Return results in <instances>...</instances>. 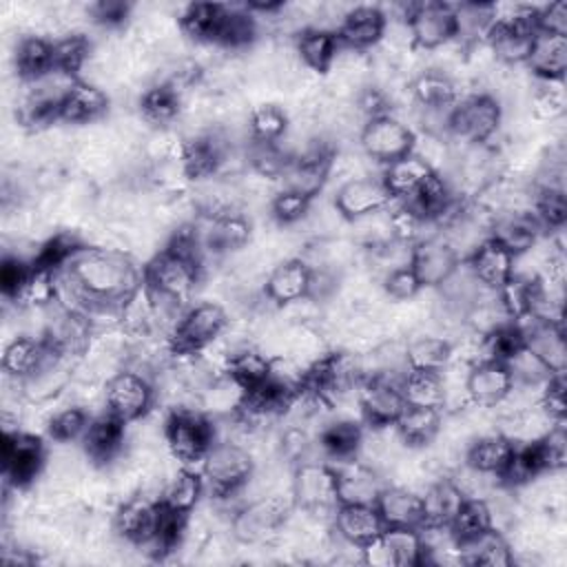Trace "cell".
Instances as JSON below:
<instances>
[{
  "label": "cell",
  "instance_id": "cell-1",
  "mask_svg": "<svg viewBox=\"0 0 567 567\" xmlns=\"http://www.w3.org/2000/svg\"><path fill=\"white\" fill-rule=\"evenodd\" d=\"M80 288L86 306L93 301L124 303L140 286V272L128 252L82 246L62 266ZM84 312V310H82Z\"/></svg>",
  "mask_w": 567,
  "mask_h": 567
},
{
  "label": "cell",
  "instance_id": "cell-2",
  "mask_svg": "<svg viewBox=\"0 0 567 567\" xmlns=\"http://www.w3.org/2000/svg\"><path fill=\"white\" fill-rule=\"evenodd\" d=\"M290 492L295 498V507L303 509L321 520H330L339 505L337 489V472L328 461H301L292 467Z\"/></svg>",
  "mask_w": 567,
  "mask_h": 567
},
{
  "label": "cell",
  "instance_id": "cell-3",
  "mask_svg": "<svg viewBox=\"0 0 567 567\" xmlns=\"http://www.w3.org/2000/svg\"><path fill=\"white\" fill-rule=\"evenodd\" d=\"M503 124L501 104L487 93L461 95L450 113L447 140L461 144H487Z\"/></svg>",
  "mask_w": 567,
  "mask_h": 567
},
{
  "label": "cell",
  "instance_id": "cell-4",
  "mask_svg": "<svg viewBox=\"0 0 567 567\" xmlns=\"http://www.w3.org/2000/svg\"><path fill=\"white\" fill-rule=\"evenodd\" d=\"M202 478L215 498L230 496L239 489L255 470V458L248 447L233 441H215L202 458Z\"/></svg>",
  "mask_w": 567,
  "mask_h": 567
},
{
  "label": "cell",
  "instance_id": "cell-5",
  "mask_svg": "<svg viewBox=\"0 0 567 567\" xmlns=\"http://www.w3.org/2000/svg\"><path fill=\"white\" fill-rule=\"evenodd\" d=\"M166 450L184 467L202 463L208 447L215 443V425L199 410H173L166 419Z\"/></svg>",
  "mask_w": 567,
  "mask_h": 567
},
{
  "label": "cell",
  "instance_id": "cell-6",
  "mask_svg": "<svg viewBox=\"0 0 567 567\" xmlns=\"http://www.w3.org/2000/svg\"><path fill=\"white\" fill-rule=\"evenodd\" d=\"M202 277L204 272L195 261L168 248H162L157 255H153L142 272L144 286L148 290L171 297L184 306L195 295L197 286L202 284Z\"/></svg>",
  "mask_w": 567,
  "mask_h": 567
},
{
  "label": "cell",
  "instance_id": "cell-7",
  "mask_svg": "<svg viewBox=\"0 0 567 567\" xmlns=\"http://www.w3.org/2000/svg\"><path fill=\"white\" fill-rule=\"evenodd\" d=\"M228 321V310L219 301L208 299L188 306L171 334L173 354H195L204 350L221 337Z\"/></svg>",
  "mask_w": 567,
  "mask_h": 567
},
{
  "label": "cell",
  "instance_id": "cell-8",
  "mask_svg": "<svg viewBox=\"0 0 567 567\" xmlns=\"http://www.w3.org/2000/svg\"><path fill=\"white\" fill-rule=\"evenodd\" d=\"M153 403H155L153 381L140 370L122 368L104 383L102 405L106 412L122 419L124 423L137 421L140 416L151 412Z\"/></svg>",
  "mask_w": 567,
  "mask_h": 567
},
{
  "label": "cell",
  "instance_id": "cell-9",
  "mask_svg": "<svg viewBox=\"0 0 567 567\" xmlns=\"http://www.w3.org/2000/svg\"><path fill=\"white\" fill-rule=\"evenodd\" d=\"M361 563L372 567H414L425 563L419 527H385V532L361 547Z\"/></svg>",
  "mask_w": 567,
  "mask_h": 567
},
{
  "label": "cell",
  "instance_id": "cell-10",
  "mask_svg": "<svg viewBox=\"0 0 567 567\" xmlns=\"http://www.w3.org/2000/svg\"><path fill=\"white\" fill-rule=\"evenodd\" d=\"M47 465V450L38 434L27 430L4 432L2 443V472L7 485L16 489L31 485Z\"/></svg>",
  "mask_w": 567,
  "mask_h": 567
},
{
  "label": "cell",
  "instance_id": "cell-11",
  "mask_svg": "<svg viewBox=\"0 0 567 567\" xmlns=\"http://www.w3.org/2000/svg\"><path fill=\"white\" fill-rule=\"evenodd\" d=\"M414 131L396 115H379L363 124L359 148L379 166L394 162L412 151Z\"/></svg>",
  "mask_w": 567,
  "mask_h": 567
},
{
  "label": "cell",
  "instance_id": "cell-12",
  "mask_svg": "<svg viewBox=\"0 0 567 567\" xmlns=\"http://www.w3.org/2000/svg\"><path fill=\"white\" fill-rule=\"evenodd\" d=\"M80 445L91 463L95 465H113L120 456L126 454V423L111 412L102 410L93 414Z\"/></svg>",
  "mask_w": 567,
  "mask_h": 567
},
{
  "label": "cell",
  "instance_id": "cell-13",
  "mask_svg": "<svg viewBox=\"0 0 567 567\" xmlns=\"http://www.w3.org/2000/svg\"><path fill=\"white\" fill-rule=\"evenodd\" d=\"M414 47L419 51H432L456 35L454 4L445 2H412L408 18Z\"/></svg>",
  "mask_w": 567,
  "mask_h": 567
},
{
  "label": "cell",
  "instance_id": "cell-14",
  "mask_svg": "<svg viewBox=\"0 0 567 567\" xmlns=\"http://www.w3.org/2000/svg\"><path fill=\"white\" fill-rule=\"evenodd\" d=\"M162 505L157 498L146 494H133L113 514V532L131 545H142L153 538L159 523Z\"/></svg>",
  "mask_w": 567,
  "mask_h": 567
},
{
  "label": "cell",
  "instance_id": "cell-15",
  "mask_svg": "<svg viewBox=\"0 0 567 567\" xmlns=\"http://www.w3.org/2000/svg\"><path fill=\"white\" fill-rule=\"evenodd\" d=\"M332 199L339 206V210L346 215L348 221L370 215V213H377V210H385L394 202L379 175L357 177V179H350V182L337 186Z\"/></svg>",
  "mask_w": 567,
  "mask_h": 567
},
{
  "label": "cell",
  "instance_id": "cell-16",
  "mask_svg": "<svg viewBox=\"0 0 567 567\" xmlns=\"http://www.w3.org/2000/svg\"><path fill=\"white\" fill-rule=\"evenodd\" d=\"M361 414L365 425H392L405 408L401 379L370 377L361 383Z\"/></svg>",
  "mask_w": 567,
  "mask_h": 567
},
{
  "label": "cell",
  "instance_id": "cell-17",
  "mask_svg": "<svg viewBox=\"0 0 567 567\" xmlns=\"http://www.w3.org/2000/svg\"><path fill=\"white\" fill-rule=\"evenodd\" d=\"M523 346H527L554 374L565 372L567 368V346H565V330L558 323L536 321L532 317L514 319Z\"/></svg>",
  "mask_w": 567,
  "mask_h": 567
},
{
  "label": "cell",
  "instance_id": "cell-18",
  "mask_svg": "<svg viewBox=\"0 0 567 567\" xmlns=\"http://www.w3.org/2000/svg\"><path fill=\"white\" fill-rule=\"evenodd\" d=\"M332 532L343 540L363 547L385 532V523L377 505L339 503L332 516Z\"/></svg>",
  "mask_w": 567,
  "mask_h": 567
},
{
  "label": "cell",
  "instance_id": "cell-19",
  "mask_svg": "<svg viewBox=\"0 0 567 567\" xmlns=\"http://www.w3.org/2000/svg\"><path fill=\"white\" fill-rule=\"evenodd\" d=\"M458 261L461 259L447 246V241L441 235H436L414 244L410 268L414 270L423 288H436L447 279V275L458 266Z\"/></svg>",
  "mask_w": 567,
  "mask_h": 567
},
{
  "label": "cell",
  "instance_id": "cell-20",
  "mask_svg": "<svg viewBox=\"0 0 567 567\" xmlns=\"http://www.w3.org/2000/svg\"><path fill=\"white\" fill-rule=\"evenodd\" d=\"M337 472V489L339 503H363L374 505L381 489L388 485L381 478V472L361 463L359 458L341 461L332 465Z\"/></svg>",
  "mask_w": 567,
  "mask_h": 567
},
{
  "label": "cell",
  "instance_id": "cell-21",
  "mask_svg": "<svg viewBox=\"0 0 567 567\" xmlns=\"http://www.w3.org/2000/svg\"><path fill=\"white\" fill-rule=\"evenodd\" d=\"M385 27V18L379 7L372 4H354L337 29V38L341 47L354 51H368L381 42Z\"/></svg>",
  "mask_w": 567,
  "mask_h": 567
},
{
  "label": "cell",
  "instance_id": "cell-22",
  "mask_svg": "<svg viewBox=\"0 0 567 567\" xmlns=\"http://www.w3.org/2000/svg\"><path fill=\"white\" fill-rule=\"evenodd\" d=\"M109 93L86 80H78L60 106V122L64 124H95L109 113Z\"/></svg>",
  "mask_w": 567,
  "mask_h": 567
},
{
  "label": "cell",
  "instance_id": "cell-23",
  "mask_svg": "<svg viewBox=\"0 0 567 567\" xmlns=\"http://www.w3.org/2000/svg\"><path fill=\"white\" fill-rule=\"evenodd\" d=\"M308 288H310L308 264L301 257H290L272 266L264 284V295L275 306H284L288 301L306 297Z\"/></svg>",
  "mask_w": 567,
  "mask_h": 567
},
{
  "label": "cell",
  "instance_id": "cell-24",
  "mask_svg": "<svg viewBox=\"0 0 567 567\" xmlns=\"http://www.w3.org/2000/svg\"><path fill=\"white\" fill-rule=\"evenodd\" d=\"M512 374L503 361H478L467 372V394L476 405H498L512 390Z\"/></svg>",
  "mask_w": 567,
  "mask_h": 567
},
{
  "label": "cell",
  "instance_id": "cell-25",
  "mask_svg": "<svg viewBox=\"0 0 567 567\" xmlns=\"http://www.w3.org/2000/svg\"><path fill=\"white\" fill-rule=\"evenodd\" d=\"M374 505L385 527H421L423 525L421 492L412 487L385 485Z\"/></svg>",
  "mask_w": 567,
  "mask_h": 567
},
{
  "label": "cell",
  "instance_id": "cell-26",
  "mask_svg": "<svg viewBox=\"0 0 567 567\" xmlns=\"http://www.w3.org/2000/svg\"><path fill=\"white\" fill-rule=\"evenodd\" d=\"M461 565L474 567H509L514 565V551L507 536L494 527L458 543Z\"/></svg>",
  "mask_w": 567,
  "mask_h": 567
},
{
  "label": "cell",
  "instance_id": "cell-27",
  "mask_svg": "<svg viewBox=\"0 0 567 567\" xmlns=\"http://www.w3.org/2000/svg\"><path fill=\"white\" fill-rule=\"evenodd\" d=\"M465 261L478 284L489 290H501L512 279L514 255L492 237L485 239Z\"/></svg>",
  "mask_w": 567,
  "mask_h": 567
},
{
  "label": "cell",
  "instance_id": "cell-28",
  "mask_svg": "<svg viewBox=\"0 0 567 567\" xmlns=\"http://www.w3.org/2000/svg\"><path fill=\"white\" fill-rule=\"evenodd\" d=\"M543 235V226L534 213H498L492 217L489 237L507 248L512 255H520L536 244Z\"/></svg>",
  "mask_w": 567,
  "mask_h": 567
},
{
  "label": "cell",
  "instance_id": "cell-29",
  "mask_svg": "<svg viewBox=\"0 0 567 567\" xmlns=\"http://www.w3.org/2000/svg\"><path fill=\"white\" fill-rule=\"evenodd\" d=\"M244 396H246V385H241L233 374L224 372L210 379L197 392V410L208 419L235 416L241 410Z\"/></svg>",
  "mask_w": 567,
  "mask_h": 567
},
{
  "label": "cell",
  "instance_id": "cell-30",
  "mask_svg": "<svg viewBox=\"0 0 567 567\" xmlns=\"http://www.w3.org/2000/svg\"><path fill=\"white\" fill-rule=\"evenodd\" d=\"M206 492L202 472H195L193 467L179 465L164 483L159 494V505L177 512V514H193Z\"/></svg>",
  "mask_w": 567,
  "mask_h": 567
},
{
  "label": "cell",
  "instance_id": "cell-31",
  "mask_svg": "<svg viewBox=\"0 0 567 567\" xmlns=\"http://www.w3.org/2000/svg\"><path fill=\"white\" fill-rule=\"evenodd\" d=\"M405 339V363L408 370L416 372H441L452 354V346L436 332L416 330Z\"/></svg>",
  "mask_w": 567,
  "mask_h": 567
},
{
  "label": "cell",
  "instance_id": "cell-32",
  "mask_svg": "<svg viewBox=\"0 0 567 567\" xmlns=\"http://www.w3.org/2000/svg\"><path fill=\"white\" fill-rule=\"evenodd\" d=\"M432 175H434V171L414 153H408L394 162L383 164L381 173H379V177L383 179L392 199H403V197L412 195Z\"/></svg>",
  "mask_w": 567,
  "mask_h": 567
},
{
  "label": "cell",
  "instance_id": "cell-33",
  "mask_svg": "<svg viewBox=\"0 0 567 567\" xmlns=\"http://www.w3.org/2000/svg\"><path fill=\"white\" fill-rule=\"evenodd\" d=\"M363 425L350 419H328L317 436V447L323 458H332L337 463L357 458V450L361 443Z\"/></svg>",
  "mask_w": 567,
  "mask_h": 567
},
{
  "label": "cell",
  "instance_id": "cell-34",
  "mask_svg": "<svg viewBox=\"0 0 567 567\" xmlns=\"http://www.w3.org/2000/svg\"><path fill=\"white\" fill-rule=\"evenodd\" d=\"M527 71L538 78H565L567 69V35H551V33H536L532 42L529 58L525 62Z\"/></svg>",
  "mask_w": 567,
  "mask_h": 567
},
{
  "label": "cell",
  "instance_id": "cell-35",
  "mask_svg": "<svg viewBox=\"0 0 567 567\" xmlns=\"http://www.w3.org/2000/svg\"><path fill=\"white\" fill-rule=\"evenodd\" d=\"M140 117L157 128L171 126L184 113V95L168 84H148L140 95Z\"/></svg>",
  "mask_w": 567,
  "mask_h": 567
},
{
  "label": "cell",
  "instance_id": "cell-36",
  "mask_svg": "<svg viewBox=\"0 0 567 567\" xmlns=\"http://www.w3.org/2000/svg\"><path fill=\"white\" fill-rule=\"evenodd\" d=\"M339 38L334 31L326 29H306L295 35V49L299 60L312 73H328L337 53H339Z\"/></svg>",
  "mask_w": 567,
  "mask_h": 567
},
{
  "label": "cell",
  "instance_id": "cell-37",
  "mask_svg": "<svg viewBox=\"0 0 567 567\" xmlns=\"http://www.w3.org/2000/svg\"><path fill=\"white\" fill-rule=\"evenodd\" d=\"M13 66L22 82H31L53 69V42L44 35H22L16 42Z\"/></svg>",
  "mask_w": 567,
  "mask_h": 567
},
{
  "label": "cell",
  "instance_id": "cell-38",
  "mask_svg": "<svg viewBox=\"0 0 567 567\" xmlns=\"http://www.w3.org/2000/svg\"><path fill=\"white\" fill-rule=\"evenodd\" d=\"M394 427L408 447H425L443 427V410L405 405L394 421Z\"/></svg>",
  "mask_w": 567,
  "mask_h": 567
},
{
  "label": "cell",
  "instance_id": "cell-39",
  "mask_svg": "<svg viewBox=\"0 0 567 567\" xmlns=\"http://www.w3.org/2000/svg\"><path fill=\"white\" fill-rule=\"evenodd\" d=\"M512 452H514V443L507 436H503L501 432H489L470 441L465 450V463L487 474L501 476Z\"/></svg>",
  "mask_w": 567,
  "mask_h": 567
},
{
  "label": "cell",
  "instance_id": "cell-40",
  "mask_svg": "<svg viewBox=\"0 0 567 567\" xmlns=\"http://www.w3.org/2000/svg\"><path fill=\"white\" fill-rule=\"evenodd\" d=\"M224 18V4L213 2H193L186 4L179 13V29L195 44H213L217 40L219 27Z\"/></svg>",
  "mask_w": 567,
  "mask_h": 567
},
{
  "label": "cell",
  "instance_id": "cell-41",
  "mask_svg": "<svg viewBox=\"0 0 567 567\" xmlns=\"http://www.w3.org/2000/svg\"><path fill=\"white\" fill-rule=\"evenodd\" d=\"M423 525H447L465 501L450 476L432 481L423 492Z\"/></svg>",
  "mask_w": 567,
  "mask_h": 567
},
{
  "label": "cell",
  "instance_id": "cell-42",
  "mask_svg": "<svg viewBox=\"0 0 567 567\" xmlns=\"http://www.w3.org/2000/svg\"><path fill=\"white\" fill-rule=\"evenodd\" d=\"M410 91H412L414 104L430 106V109L454 106V102L458 100L456 80L434 69H423L416 78H412Z\"/></svg>",
  "mask_w": 567,
  "mask_h": 567
},
{
  "label": "cell",
  "instance_id": "cell-43",
  "mask_svg": "<svg viewBox=\"0 0 567 567\" xmlns=\"http://www.w3.org/2000/svg\"><path fill=\"white\" fill-rule=\"evenodd\" d=\"M496 22V4L492 2H463L454 4V24H456V40L465 47L487 40L489 29Z\"/></svg>",
  "mask_w": 567,
  "mask_h": 567
},
{
  "label": "cell",
  "instance_id": "cell-44",
  "mask_svg": "<svg viewBox=\"0 0 567 567\" xmlns=\"http://www.w3.org/2000/svg\"><path fill=\"white\" fill-rule=\"evenodd\" d=\"M44 350H47L44 339H35V337H29V334L13 337L7 343L4 354H2L4 374L13 377V379H20V381L27 379L44 361Z\"/></svg>",
  "mask_w": 567,
  "mask_h": 567
},
{
  "label": "cell",
  "instance_id": "cell-45",
  "mask_svg": "<svg viewBox=\"0 0 567 567\" xmlns=\"http://www.w3.org/2000/svg\"><path fill=\"white\" fill-rule=\"evenodd\" d=\"M51 42H53V69H60L64 73L80 78V73L86 69V64L93 58L95 47L91 38L80 31H71L53 38Z\"/></svg>",
  "mask_w": 567,
  "mask_h": 567
},
{
  "label": "cell",
  "instance_id": "cell-46",
  "mask_svg": "<svg viewBox=\"0 0 567 567\" xmlns=\"http://www.w3.org/2000/svg\"><path fill=\"white\" fill-rule=\"evenodd\" d=\"M401 394L405 405L443 410V381L439 372L408 370L401 379Z\"/></svg>",
  "mask_w": 567,
  "mask_h": 567
},
{
  "label": "cell",
  "instance_id": "cell-47",
  "mask_svg": "<svg viewBox=\"0 0 567 567\" xmlns=\"http://www.w3.org/2000/svg\"><path fill=\"white\" fill-rule=\"evenodd\" d=\"M288 124H290L288 113L279 104H272V102L252 106L250 115H248V131H250L252 142L275 144L286 135Z\"/></svg>",
  "mask_w": 567,
  "mask_h": 567
},
{
  "label": "cell",
  "instance_id": "cell-48",
  "mask_svg": "<svg viewBox=\"0 0 567 567\" xmlns=\"http://www.w3.org/2000/svg\"><path fill=\"white\" fill-rule=\"evenodd\" d=\"M270 363L272 359L261 348L250 343L230 354L226 372L233 374L241 385L250 388L270 377Z\"/></svg>",
  "mask_w": 567,
  "mask_h": 567
},
{
  "label": "cell",
  "instance_id": "cell-49",
  "mask_svg": "<svg viewBox=\"0 0 567 567\" xmlns=\"http://www.w3.org/2000/svg\"><path fill=\"white\" fill-rule=\"evenodd\" d=\"M91 416L93 414H89L86 408H82L78 403H66L51 412L47 432L55 443H75L82 439Z\"/></svg>",
  "mask_w": 567,
  "mask_h": 567
},
{
  "label": "cell",
  "instance_id": "cell-50",
  "mask_svg": "<svg viewBox=\"0 0 567 567\" xmlns=\"http://www.w3.org/2000/svg\"><path fill=\"white\" fill-rule=\"evenodd\" d=\"M447 527H450V532L454 534V538L458 543L467 540L472 536H478L481 532L489 529L492 520H489V512H487L485 501H481V498H465L461 503V507L456 509V514L452 516V520L447 523Z\"/></svg>",
  "mask_w": 567,
  "mask_h": 567
},
{
  "label": "cell",
  "instance_id": "cell-51",
  "mask_svg": "<svg viewBox=\"0 0 567 567\" xmlns=\"http://www.w3.org/2000/svg\"><path fill=\"white\" fill-rule=\"evenodd\" d=\"M503 363L509 370L512 381L523 385H543L554 374L527 346H518Z\"/></svg>",
  "mask_w": 567,
  "mask_h": 567
},
{
  "label": "cell",
  "instance_id": "cell-52",
  "mask_svg": "<svg viewBox=\"0 0 567 567\" xmlns=\"http://www.w3.org/2000/svg\"><path fill=\"white\" fill-rule=\"evenodd\" d=\"M447 476L458 487L463 498H481V501H485L501 485L498 476L487 474L483 470H476V467H472L465 461L461 465H456Z\"/></svg>",
  "mask_w": 567,
  "mask_h": 567
},
{
  "label": "cell",
  "instance_id": "cell-53",
  "mask_svg": "<svg viewBox=\"0 0 567 567\" xmlns=\"http://www.w3.org/2000/svg\"><path fill=\"white\" fill-rule=\"evenodd\" d=\"M534 454L538 458L540 472H563L567 458V434L565 423L554 425L540 441L532 443Z\"/></svg>",
  "mask_w": 567,
  "mask_h": 567
},
{
  "label": "cell",
  "instance_id": "cell-54",
  "mask_svg": "<svg viewBox=\"0 0 567 567\" xmlns=\"http://www.w3.org/2000/svg\"><path fill=\"white\" fill-rule=\"evenodd\" d=\"M310 197L295 193V190H284L279 188L270 202V219L279 226H295L303 221L308 208H310Z\"/></svg>",
  "mask_w": 567,
  "mask_h": 567
},
{
  "label": "cell",
  "instance_id": "cell-55",
  "mask_svg": "<svg viewBox=\"0 0 567 567\" xmlns=\"http://www.w3.org/2000/svg\"><path fill=\"white\" fill-rule=\"evenodd\" d=\"M421 290H423V286L410 266L392 270L390 275H385L381 279V292L390 301H410L416 295H421Z\"/></svg>",
  "mask_w": 567,
  "mask_h": 567
},
{
  "label": "cell",
  "instance_id": "cell-56",
  "mask_svg": "<svg viewBox=\"0 0 567 567\" xmlns=\"http://www.w3.org/2000/svg\"><path fill=\"white\" fill-rule=\"evenodd\" d=\"M29 272H31V264H27L18 257L4 255L2 266H0V288H2V295L7 301H16L20 297Z\"/></svg>",
  "mask_w": 567,
  "mask_h": 567
},
{
  "label": "cell",
  "instance_id": "cell-57",
  "mask_svg": "<svg viewBox=\"0 0 567 567\" xmlns=\"http://www.w3.org/2000/svg\"><path fill=\"white\" fill-rule=\"evenodd\" d=\"M133 13V7L128 2L120 0H102L95 4H89V20L104 29H117L122 27Z\"/></svg>",
  "mask_w": 567,
  "mask_h": 567
},
{
  "label": "cell",
  "instance_id": "cell-58",
  "mask_svg": "<svg viewBox=\"0 0 567 567\" xmlns=\"http://www.w3.org/2000/svg\"><path fill=\"white\" fill-rule=\"evenodd\" d=\"M538 31L551 35H567V2L556 0L538 7Z\"/></svg>",
  "mask_w": 567,
  "mask_h": 567
}]
</instances>
